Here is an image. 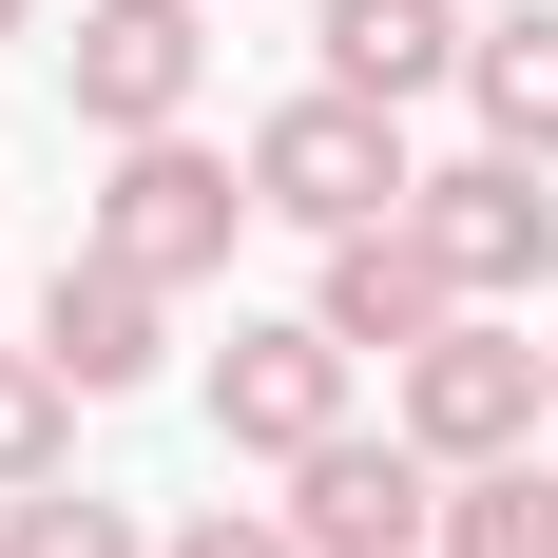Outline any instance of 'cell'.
<instances>
[{
	"instance_id": "obj_1",
	"label": "cell",
	"mask_w": 558,
	"mask_h": 558,
	"mask_svg": "<svg viewBox=\"0 0 558 558\" xmlns=\"http://www.w3.org/2000/svg\"><path fill=\"white\" fill-rule=\"evenodd\" d=\"M386 424L444 462V482H462V462H539V424H558V347H520L501 308H462L444 347H404V366H386Z\"/></svg>"
},
{
	"instance_id": "obj_2",
	"label": "cell",
	"mask_w": 558,
	"mask_h": 558,
	"mask_svg": "<svg viewBox=\"0 0 558 558\" xmlns=\"http://www.w3.org/2000/svg\"><path fill=\"white\" fill-rule=\"evenodd\" d=\"M251 213H270V193H251V155H193V135H116V173H97V213H77V251H116V270H155V289H213Z\"/></svg>"
},
{
	"instance_id": "obj_3",
	"label": "cell",
	"mask_w": 558,
	"mask_h": 558,
	"mask_svg": "<svg viewBox=\"0 0 558 558\" xmlns=\"http://www.w3.org/2000/svg\"><path fill=\"white\" fill-rule=\"evenodd\" d=\"M251 193H270L289 231H386L404 193H424V155H404L386 97H347V77H308V97L251 116Z\"/></svg>"
},
{
	"instance_id": "obj_4",
	"label": "cell",
	"mask_w": 558,
	"mask_h": 558,
	"mask_svg": "<svg viewBox=\"0 0 558 558\" xmlns=\"http://www.w3.org/2000/svg\"><path fill=\"white\" fill-rule=\"evenodd\" d=\"M347 366H366V347H347L328 308H231V347H213V444H231V462L347 444Z\"/></svg>"
},
{
	"instance_id": "obj_5",
	"label": "cell",
	"mask_w": 558,
	"mask_h": 558,
	"mask_svg": "<svg viewBox=\"0 0 558 558\" xmlns=\"http://www.w3.org/2000/svg\"><path fill=\"white\" fill-rule=\"evenodd\" d=\"M193 77H213V0H77L58 39L77 135H193Z\"/></svg>"
},
{
	"instance_id": "obj_6",
	"label": "cell",
	"mask_w": 558,
	"mask_h": 558,
	"mask_svg": "<svg viewBox=\"0 0 558 558\" xmlns=\"http://www.w3.org/2000/svg\"><path fill=\"white\" fill-rule=\"evenodd\" d=\"M404 213H424V251L462 270V308H539V289H558V193H539V155H501V135L444 155Z\"/></svg>"
},
{
	"instance_id": "obj_7",
	"label": "cell",
	"mask_w": 558,
	"mask_h": 558,
	"mask_svg": "<svg viewBox=\"0 0 558 558\" xmlns=\"http://www.w3.org/2000/svg\"><path fill=\"white\" fill-rule=\"evenodd\" d=\"M289 520H308V558H444V462L404 444H366V424H347V444H308L289 462Z\"/></svg>"
},
{
	"instance_id": "obj_8",
	"label": "cell",
	"mask_w": 558,
	"mask_h": 558,
	"mask_svg": "<svg viewBox=\"0 0 558 558\" xmlns=\"http://www.w3.org/2000/svg\"><path fill=\"white\" fill-rule=\"evenodd\" d=\"M155 347H173V289L155 270H116V251H58V289H39V366L77 404H116V386H155Z\"/></svg>"
},
{
	"instance_id": "obj_9",
	"label": "cell",
	"mask_w": 558,
	"mask_h": 558,
	"mask_svg": "<svg viewBox=\"0 0 558 558\" xmlns=\"http://www.w3.org/2000/svg\"><path fill=\"white\" fill-rule=\"evenodd\" d=\"M308 308H328L347 347H386V366H404V347L462 328V270L424 251V213H386V231H328V289H308Z\"/></svg>"
},
{
	"instance_id": "obj_10",
	"label": "cell",
	"mask_w": 558,
	"mask_h": 558,
	"mask_svg": "<svg viewBox=\"0 0 558 558\" xmlns=\"http://www.w3.org/2000/svg\"><path fill=\"white\" fill-rule=\"evenodd\" d=\"M462 58H482V20H462V0H328V77H347V97H444V77H462Z\"/></svg>"
},
{
	"instance_id": "obj_11",
	"label": "cell",
	"mask_w": 558,
	"mask_h": 558,
	"mask_svg": "<svg viewBox=\"0 0 558 558\" xmlns=\"http://www.w3.org/2000/svg\"><path fill=\"white\" fill-rule=\"evenodd\" d=\"M462 97H482V135H501V155H539V173H558V0L482 20V58H462Z\"/></svg>"
},
{
	"instance_id": "obj_12",
	"label": "cell",
	"mask_w": 558,
	"mask_h": 558,
	"mask_svg": "<svg viewBox=\"0 0 558 558\" xmlns=\"http://www.w3.org/2000/svg\"><path fill=\"white\" fill-rule=\"evenodd\" d=\"M444 558H558V482L539 462H462L444 482Z\"/></svg>"
},
{
	"instance_id": "obj_13",
	"label": "cell",
	"mask_w": 558,
	"mask_h": 558,
	"mask_svg": "<svg viewBox=\"0 0 558 558\" xmlns=\"http://www.w3.org/2000/svg\"><path fill=\"white\" fill-rule=\"evenodd\" d=\"M20 482H77V386H58L39 347H0V501Z\"/></svg>"
},
{
	"instance_id": "obj_14",
	"label": "cell",
	"mask_w": 558,
	"mask_h": 558,
	"mask_svg": "<svg viewBox=\"0 0 558 558\" xmlns=\"http://www.w3.org/2000/svg\"><path fill=\"white\" fill-rule=\"evenodd\" d=\"M0 558H155V539H135V501H97V482H20V501H0Z\"/></svg>"
},
{
	"instance_id": "obj_15",
	"label": "cell",
	"mask_w": 558,
	"mask_h": 558,
	"mask_svg": "<svg viewBox=\"0 0 558 558\" xmlns=\"http://www.w3.org/2000/svg\"><path fill=\"white\" fill-rule=\"evenodd\" d=\"M155 558H308V520H289V501H193Z\"/></svg>"
},
{
	"instance_id": "obj_16",
	"label": "cell",
	"mask_w": 558,
	"mask_h": 558,
	"mask_svg": "<svg viewBox=\"0 0 558 558\" xmlns=\"http://www.w3.org/2000/svg\"><path fill=\"white\" fill-rule=\"evenodd\" d=\"M20 20H39V0H0V39H20Z\"/></svg>"
},
{
	"instance_id": "obj_17",
	"label": "cell",
	"mask_w": 558,
	"mask_h": 558,
	"mask_svg": "<svg viewBox=\"0 0 558 558\" xmlns=\"http://www.w3.org/2000/svg\"><path fill=\"white\" fill-rule=\"evenodd\" d=\"M539 347H558V328H539Z\"/></svg>"
}]
</instances>
